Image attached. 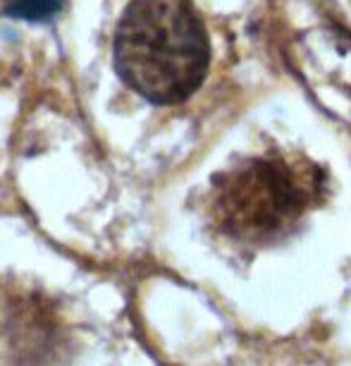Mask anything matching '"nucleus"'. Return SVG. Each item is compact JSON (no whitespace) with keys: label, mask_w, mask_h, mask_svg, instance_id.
<instances>
[{"label":"nucleus","mask_w":351,"mask_h":366,"mask_svg":"<svg viewBox=\"0 0 351 366\" xmlns=\"http://www.w3.org/2000/svg\"><path fill=\"white\" fill-rule=\"evenodd\" d=\"M115 70L156 106L187 101L203 84L210 41L191 0H129L115 31Z\"/></svg>","instance_id":"f257e3e1"},{"label":"nucleus","mask_w":351,"mask_h":366,"mask_svg":"<svg viewBox=\"0 0 351 366\" xmlns=\"http://www.w3.org/2000/svg\"><path fill=\"white\" fill-rule=\"evenodd\" d=\"M315 192V170H299L282 156L249 158L220 175L213 213L225 234L260 244L292 232Z\"/></svg>","instance_id":"f03ea898"},{"label":"nucleus","mask_w":351,"mask_h":366,"mask_svg":"<svg viewBox=\"0 0 351 366\" xmlns=\"http://www.w3.org/2000/svg\"><path fill=\"white\" fill-rule=\"evenodd\" d=\"M60 0H8L5 3V15L17 19H29V22H41L51 19L60 12Z\"/></svg>","instance_id":"7ed1b4c3"}]
</instances>
